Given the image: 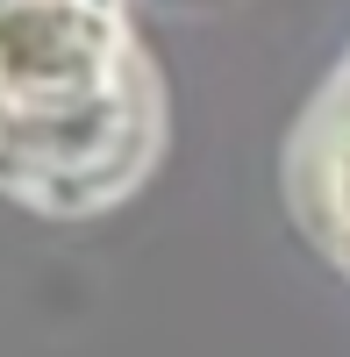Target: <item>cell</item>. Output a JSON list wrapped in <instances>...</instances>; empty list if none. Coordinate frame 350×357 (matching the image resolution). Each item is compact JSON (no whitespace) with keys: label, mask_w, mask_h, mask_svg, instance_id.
I'll return each mask as SVG.
<instances>
[{"label":"cell","mask_w":350,"mask_h":357,"mask_svg":"<svg viewBox=\"0 0 350 357\" xmlns=\"http://www.w3.org/2000/svg\"><path fill=\"white\" fill-rule=\"evenodd\" d=\"M314 172H322V215L336 229V243L350 250V100H336V151L314 158Z\"/></svg>","instance_id":"6da1fadb"},{"label":"cell","mask_w":350,"mask_h":357,"mask_svg":"<svg viewBox=\"0 0 350 357\" xmlns=\"http://www.w3.org/2000/svg\"><path fill=\"white\" fill-rule=\"evenodd\" d=\"M336 100H350V86H343V93H336Z\"/></svg>","instance_id":"7a4b0ae2"}]
</instances>
